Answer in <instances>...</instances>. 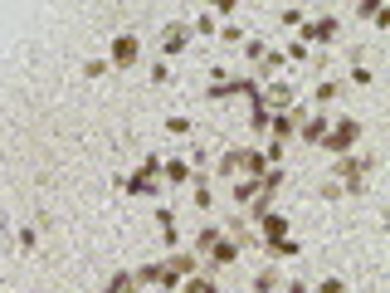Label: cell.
I'll use <instances>...</instances> for the list:
<instances>
[{
	"mask_svg": "<svg viewBox=\"0 0 390 293\" xmlns=\"http://www.w3.org/2000/svg\"><path fill=\"white\" fill-rule=\"evenodd\" d=\"M351 83H361V88H366V83H371V69H366V64H351Z\"/></svg>",
	"mask_w": 390,
	"mask_h": 293,
	"instance_id": "e575fe53",
	"label": "cell"
},
{
	"mask_svg": "<svg viewBox=\"0 0 390 293\" xmlns=\"http://www.w3.org/2000/svg\"><path fill=\"white\" fill-rule=\"evenodd\" d=\"M137 176H147V181H161V156H147Z\"/></svg>",
	"mask_w": 390,
	"mask_h": 293,
	"instance_id": "d4e9b609",
	"label": "cell"
},
{
	"mask_svg": "<svg viewBox=\"0 0 390 293\" xmlns=\"http://www.w3.org/2000/svg\"><path fill=\"white\" fill-rule=\"evenodd\" d=\"M191 44V25H166L161 30V54H181Z\"/></svg>",
	"mask_w": 390,
	"mask_h": 293,
	"instance_id": "ba28073f",
	"label": "cell"
},
{
	"mask_svg": "<svg viewBox=\"0 0 390 293\" xmlns=\"http://www.w3.org/2000/svg\"><path fill=\"white\" fill-rule=\"evenodd\" d=\"M366 166H371V156H342V166H337V186L351 191V196H361V191H366Z\"/></svg>",
	"mask_w": 390,
	"mask_h": 293,
	"instance_id": "3957f363",
	"label": "cell"
},
{
	"mask_svg": "<svg viewBox=\"0 0 390 293\" xmlns=\"http://www.w3.org/2000/svg\"><path fill=\"white\" fill-rule=\"evenodd\" d=\"M230 191H235V205H249L259 196V176H239V181H230Z\"/></svg>",
	"mask_w": 390,
	"mask_h": 293,
	"instance_id": "5bb4252c",
	"label": "cell"
},
{
	"mask_svg": "<svg viewBox=\"0 0 390 293\" xmlns=\"http://www.w3.org/2000/svg\"><path fill=\"white\" fill-rule=\"evenodd\" d=\"M235 171H239V147H235V152H225V156H219L215 176H225V181H235Z\"/></svg>",
	"mask_w": 390,
	"mask_h": 293,
	"instance_id": "ffe728a7",
	"label": "cell"
},
{
	"mask_svg": "<svg viewBox=\"0 0 390 293\" xmlns=\"http://www.w3.org/2000/svg\"><path fill=\"white\" fill-rule=\"evenodd\" d=\"M249 123H254V132H263V128H268V108H263V103H254V112H249Z\"/></svg>",
	"mask_w": 390,
	"mask_h": 293,
	"instance_id": "83f0119b",
	"label": "cell"
},
{
	"mask_svg": "<svg viewBox=\"0 0 390 293\" xmlns=\"http://www.w3.org/2000/svg\"><path fill=\"white\" fill-rule=\"evenodd\" d=\"M166 132H176V137H186V132H191V117H181V112H176V117H166Z\"/></svg>",
	"mask_w": 390,
	"mask_h": 293,
	"instance_id": "484cf974",
	"label": "cell"
},
{
	"mask_svg": "<svg viewBox=\"0 0 390 293\" xmlns=\"http://www.w3.org/2000/svg\"><path fill=\"white\" fill-rule=\"evenodd\" d=\"M191 34H219V20H215V15H195Z\"/></svg>",
	"mask_w": 390,
	"mask_h": 293,
	"instance_id": "603a6c76",
	"label": "cell"
},
{
	"mask_svg": "<svg viewBox=\"0 0 390 293\" xmlns=\"http://www.w3.org/2000/svg\"><path fill=\"white\" fill-rule=\"evenodd\" d=\"M337 93H342V83H332V79H327V83H317L312 103H332V98H337Z\"/></svg>",
	"mask_w": 390,
	"mask_h": 293,
	"instance_id": "cb8c5ba5",
	"label": "cell"
},
{
	"mask_svg": "<svg viewBox=\"0 0 390 293\" xmlns=\"http://www.w3.org/2000/svg\"><path fill=\"white\" fill-rule=\"evenodd\" d=\"M342 34V20L337 15H322V20H303L298 25V39L312 49V44H332V39H337Z\"/></svg>",
	"mask_w": 390,
	"mask_h": 293,
	"instance_id": "7a4b0ae2",
	"label": "cell"
},
{
	"mask_svg": "<svg viewBox=\"0 0 390 293\" xmlns=\"http://www.w3.org/2000/svg\"><path fill=\"white\" fill-rule=\"evenodd\" d=\"M166 269H171L176 279H191L195 274V254H171V259H166Z\"/></svg>",
	"mask_w": 390,
	"mask_h": 293,
	"instance_id": "2e32d148",
	"label": "cell"
},
{
	"mask_svg": "<svg viewBox=\"0 0 390 293\" xmlns=\"http://www.w3.org/2000/svg\"><path fill=\"white\" fill-rule=\"evenodd\" d=\"M156 225H161V240L176 250V210L171 205H156Z\"/></svg>",
	"mask_w": 390,
	"mask_h": 293,
	"instance_id": "4fadbf2b",
	"label": "cell"
},
{
	"mask_svg": "<svg viewBox=\"0 0 390 293\" xmlns=\"http://www.w3.org/2000/svg\"><path fill=\"white\" fill-rule=\"evenodd\" d=\"M263 161H268V166H278V161H283V147L268 142V147H263Z\"/></svg>",
	"mask_w": 390,
	"mask_h": 293,
	"instance_id": "836d02e7",
	"label": "cell"
},
{
	"mask_svg": "<svg viewBox=\"0 0 390 293\" xmlns=\"http://www.w3.org/2000/svg\"><path fill=\"white\" fill-rule=\"evenodd\" d=\"M132 279H137V288H151V283H161V288H176L181 279L166 269V264H142V269H132Z\"/></svg>",
	"mask_w": 390,
	"mask_h": 293,
	"instance_id": "277c9868",
	"label": "cell"
},
{
	"mask_svg": "<svg viewBox=\"0 0 390 293\" xmlns=\"http://www.w3.org/2000/svg\"><path fill=\"white\" fill-rule=\"evenodd\" d=\"M259 103H263L268 112H283V108L293 103V88H288V83H273V88H263V93H259Z\"/></svg>",
	"mask_w": 390,
	"mask_h": 293,
	"instance_id": "30bf717a",
	"label": "cell"
},
{
	"mask_svg": "<svg viewBox=\"0 0 390 293\" xmlns=\"http://www.w3.org/2000/svg\"><path fill=\"white\" fill-rule=\"evenodd\" d=\"M298 137H303V142H322V137H327V117H322V112L303 117V123H298Z\"/></svg>",
	"mask_w": 390,
	"mask_h": 293,
	"instance_id": "7c38bea8",
	"label": "cell"
},
{
	"mask_svg": "<svg viewBox=\"0 0 390 293\" xmlns=\"http://www.w3.org/2000/svg\"><path fill=\"white\" fill-rule=\"evenodd\" d=\"M380 10H385V6H376V0H366V6H356V15H361V20H371V25H376V15H380Z\"/></svg>",
	"mask_w": 390,
	"mask_h": 293,
	"instance_id": "d6a6232c",
	"label": "cell"
},
{
	"mask_svg": "<svg viewBox=\"0 0 390 293\" xmlns=\"http://www.w3.org/2000/svg\"><path fill=\"white\" fill-rule=\"evenodd\" d=\"M298 123H303V117H293V112H268V128H263V132H273V142L283 147V142L298 132Z\"/></svg>",
	"mask_w": 390,
	"mask_h": 293,
	"instance_id": "52a82bcc",
	"label": "cell"
},
{
	"mask_svg": "<svg viewBox=\"0 0 390 293\" xmlns=\"http://www.w3.org/2000/svg\"><path fill=\"white\" fill-rule=\"evenodd\" d=\"M219 39H225V44H244V30L239 25H219Z\"/></svg>",
	"mask_w": 390,
	"mask_h": 293,
	"instance_id": "f1b7e54d",
	"label": "cell"
},
{
	"mask_svg": "<svg viewBox=\"0 0 390 293\" xmlns=\"http://www.w3.org/2000/svg\"><path fill=\"white\" fill-rule=\"evenodd\" d=\"M317 293H347V283H342L337 274H332V279H322V283H317Z\"/></svg>",
	"mask_w": 390,
	"mask_h": 293,
	"instance_id": "1f68e13d",
	"label": "cell"
},
{
	"mask_svg": "<svg viewBox=\"0 0 390 293\" xmlns=\"http://www.w3.org/2000/svg\"><path fill=\"white\" fill-rule=\"evenodd\" d=\"M244 54H249V59H254V64H259V59L268 54V44H263V39H244Z\"/></svg>",
	"mask_w": 390,
	"mask_h": 293,
	"instance_id": "f546056e",
	"label": "cell"
},
{
	"mask_svg": "<svg viewBox=\"0 0 390 293\" xmlns=\"http://www.w3.org/2000/svg\"><path fill=\"white\" fill-rule=\"evenodd\" d=\"M307 54H312V49H307L303 39H293V44H288V59H307Z\"/></svg>",
	"mask_w": 390,
	"mask_h": 293,
	"instance_id": "d590c367",
	"label": "cell"
},
{
	"mask_svg": "<svg viewBox=\"0 0 390 293\" xmlns=\"http://www.w3.org/2000/svg\"><path fill=\"white\" fill-rule=\"evenodd\" d=\"M288 293H307V283H288Z\"/></svg>",
	"mask_w": 390,
	"mask_h": 293,
	"instance_id": "8d00e7d4",
	"label": "cell"
},
{
	"mask_svg": "<svg viewBox=\"0 0 390 293\" xmlns=\"http://www.w3.org/2000/svg\"><path fill=\"white\" fill-rule=\"evenodd\" d=\"M186 293H219V288H215L210 279H195V274H191V279H186Z\"/></svg>",
	"mask_w": 390,
	"mask_h": 293,
	"instance_id": "4316f807",
	"label": "cell"
},
{
	"mask_svg": "<svg viewBox=\"0 0 390 293\" xmlns=\"http://www.w3.org/2000/svg\"><path fill=\"white\" fill-rule=\"evenodd\" d=\"M83 74H88V79H102V74H107V59H88Z\"/></svg>",
	"mask_w": 390,
	"mask_h": 293,
	"instance_id": "4dcf8cb0",
	"label": "cell"
},
{
	"mask_svg": "<svg viewBox=\"0 0 390 293\" xmlns=\"http://www.w3.org/2000/svg\"><path fill=\"white\" fill-rule=\"evenodd\" d=\"M161 181H166V186H186V181H191V161H186V156L161 161Z\"/></svg>",
	"mask_w": 390,
	"mask_h": 293,
	"instance_id": "9c48e42d",
	"label": "cell"
},
{
	"mask_svg": "<svg viewBox=\"0 0 390 293\" xmlns=\"http://www.w3.org/2000/svg\"><path fill=\"white\" fill-rule=\"evenodd\" d=\"M361 142V123L356 117H342V123H327V137H322V147L327 152H337V156H351V147Z\"/></svg>",
	"mask_w": 390,
	"mask_h": 293,
	"instance_id": "6da1fadb",
	"label": "cell"
},
{
	"mask_svg": "<svg viewBox=\"0 0 390 293\" xmlns=\"http://www.w3.org/2000/svg\"><path fill=\"white\" fill-rule=\"evenodd\" d=\"M268 254H273V259H298V254H303V245H298V240H273V245H268Z\"/></svg>",
	"mask_w": 390,
	"mask_h": 293,
	"instance_id": "e0dca14e",
	"label": "cell"
},
{
	"mask_svg": "<svg viewBox=\"0 0 390 293\" xmlns=\"http://www.w3.org/2000/svg\"><path fill=\"white\" fill-rule=\"evenodd\" d=\"M215 240H219V230H215V225H205V230L195 234V254H210V245H215Z\"/></svg>",
	"mask_w": 390,
	"mask_h": 293,
	"instance_id": "7402d4cb",
	"label": "cell"
},
{
	"mask_svg": "<svg viewBox=\"0 0 390 293\" xmlns=\"http://www.w3.org/2000/svg\"><path fill=\"white\" fill-rule=\"evenodd\" d=\"M244 254V240H239V234H235V240H230V234H219V240L210 245V259L219 264V269H225V264H235Z\"/></svg>",
	"mask_w": 390,
	"mask_h": 293,
	"instance_id": "8992f818",
	"label": "cell"
},
{
	"mask_svg": "<svg viewBox=\"0 0 390 293\" xmlns=\"http://www.w3.org/2000/svg\"><path fill=\"white\" fill-rule=\"evenodd\" d=\"M259 225H263V245H273V240H288V215H259Z\"/></svg>",
	"mask_w": 390,
	"mask_h": 293,
	"instance_id": "8fae6325",
	"label": "cell"
},
{
	"mask_svg": "<svg viewBox=\"0 0 390 293\" xmlns=\"http://www.w3.org/2000/svg\"><path fill=\"white\" fill-rule=\"evenodd\" d=\"M215 205V196H210V181H205V176L195 171V210H210Z\"/></svg>",
	"mask_w": 390,
	"mask_h": 293,
	"instance_id": "44dd1931",
	"label": "cell"
},
{
	"mask_svg": "<svg viewBox=\"0 0 390 293\" xmlns=\"http://www.w3.org/2000/svg\"><path fill=\"white\" fill-rule=\"evenodd\" d=\"M273 288H278V269L268 264V269H259V274H254V293H273Z\"/></svg>",
	"mask_w": 390,
	"mask_h": 293,
	"instance_id": "d6986e66",
	"label": "cell"
},
{
	"mask_svg": "<svg viewBox=\"0 0 390 293\" xmlns=\"http://www.w3.org/2000/svg\"><path fill=\"white\" fill-rule=\"evenodd\" d=\"M107 293H137V279H132L127 269H118L113 279H107Z\"/></svg>",
	"mask_w": 390,
	"mask_h": 293,
	"instance_id": "ac0fdd59",
	"label": "cell"
},
{
	"mask_svg": "<svg viewBox=\"0 0 390 293\" xmlns=\"http://www.w3.org/2000/svg\"><path fill=\"white\" fill-rule=\"evenodd\" d=\"M239 171H244V176H263V171H268V161H263V152H259V147H249V152H239Z\"/></svg>",
	"mask_w": 390,
	"mask_h": 293,
	"instance_id": "9a60e30c",
	"label": "cell"
},
{
	"mask_svg": "<svg viewBox=\"0 0 390 293\" xmlns=\"http://www.w3.org/2000/svg\"><path fill=\"white\" fill-rule=\"evenodd\" d=\"M137 54H142V39H137V34H118V39H113V64H118V69H132Z\"/></svg>",
	"mask_w": 390,
	"mask_h": 293,
	"instance_id": "5b68a950",
	"label": "cell"
}]
</instances>
